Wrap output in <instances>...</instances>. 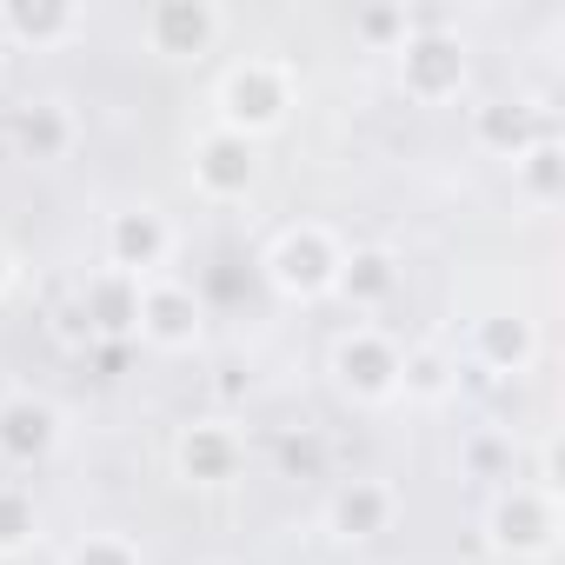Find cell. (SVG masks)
<instances>
[{
  "label": "cell",
  "mask_w": 565,
  "mask_h": 565,
  "mask_svg": "<svg viewBox=\"0 0 565 565\" xmlns=\"http://www.w3.org/2000/svg\"><path fill=\"white\" fill-rule=\"evenodd\" d=\"M220 8H206V0H160V8H147L140 14V34H147V47L153 54H206L213 41H220Z\"/></svg>",
  "instance_id": "obj_8"
},
{
  "label": "cell",
  "mask_w": 565,
  "mask_h": 565,
  "mask_svg": "<svg viewBox=\"0 0 565 565\" xmlns=\"http://www.w3.org/2000/svg\"><path fill=\"white\" fill-rule=\"evenodd\" d=\"M532 353H539L532 320H479V366H492V373H525Z\"/></svg>",
  "instance_id": "obj_15"
},
{
  "label": "cell",
  "mask_w": 565,
  "mask_h": 565,
  "mask_svg": "<svg viewBox=\"0 0 565 565\" xmlns=\"http://www.w3.org/2000/svg\"><path fill=\"white\" fill-rule=\"evenodd\" d=\"M393 287H399L393 253H380V246H347V266H340V287H333V294H347L360 313H373Z\"/></svg>",
  "instance_id": "obj_12"
},
{
  "label": "cell",
  "mask_w": 565,
  "mask_h": 565,
  "mask_svg": "<svg viewBox=\"0 0 565 565\" xmlns=\"http://www.w3.org/2000/svg\"><path fill=\"white\" fill-rule=\"evenodd\" d=\"M393 54H399V81H406V94L426 100V107H439V100H452V94L466 87V47H459L452 34H439L433 21L413 28Z\"/></svg>",
  "instance_id": "obj_3"
},
{
  "label": "cell",
  "mask_w": 565,
  "mask_h": 565,
  "mask_svg": "<svg viewBox=\"0 0 565 565\" xmlns=\"http://www.w3.org/2000/svg\"><path fill=\"white\" fill-rule=\"evenodd\" d=\"M253 173H259L253 140H239V134H226V127H206V134L193 140V186H200L206 200H239V193L253 186Z\"/></svg>",
  "instance_id": "obj_9"
},
{
  "label": "cell",
  "mask_w": 565,
  "mask_h": 565,
  "mask_svg": "<svg viewBox=\"0 0 565 565\" xmlns=\"http://www.w3.org/2000/svg\"><path fill=\"white\" fill-rule=\"evenodd\" d=\"M21 147H28L34 160H61V153L74 147V114H67L61 100H41V107L21 120Z\"/></svg>",
  "instance_id": "obj_20"
},
{
  "label": "cell",
  "mask_w": 565,
  "mask_h": 565,
  "mask_svg": "<svg viewBox=\"0 0 565 565\" xmlns=\"http://www.w3.org/2000/svg\"><path fill=\"white\" fill-rule=\"evenodd\" d=\"M558 167H565V153H558V140H532L519 160H512V180H519V193L525 200H539V206H552L558 200Z\"/></svg>",
  "instance_id": "obj_19"
},
{
  "label": "cell",
  "mask_w": 565,
  "mask_h": 565,
  "mask_svg": "<svg viewBox=\"0 0 565 565\" xmlns=\"http://www.w3.org/2000/svg\"><path fill=\"white\" fill-rule=\"evenodd\" d=\"M472 140H479V147H492V153H505V160H519V153L539 140V127H532L519 107L492 100V107H479V114H472Z\"/></svg>",
  "instance_id": "obj_18"
},
{
  "label": "cell",
  "mask_w": 565,
  "mask_h": 565,
  "mask_svg": "<svg viewBox=\"0 0 565 565\" xmlns=\"http://www.w3.org/2000/svg\"><path fill=\"white\" fill-rule=\"evenodd\" d=\"M333 380H340L353 399H366V406L399 399V347H393L380 327H353V333L333 347Z\"/></svg>",
  "instance_id": "obj_5"
},
{
  "label": "cell",
  "mask_w": 565,
  "mask_h": 565,
  "mask_svg": "<svg viewBox=\"0 0 565 565\" xmlns=\"http://www.w3.org/2000/svg\"><path fill=\"white\" fill-rule=\"evenodd\" d=\"M140 287H147V279H134V273L94 266L87 287H81L87 327H94V333H140Z\"/></svg>",
  "instance_id": "obj_11"
},
{
  "label": "cell",
  "mask_w": 565,
  "mask_h": 565,
  "mask_svg": "<svg viewBox=\"0 0 565 565\" xmlns=\"http://www.w3.org/2000/svg\"><path fill=\"white\" fill-rule=\"evenodd\" d=\"M34 539V499L21 486H0V552H14Z\"/></svg>",
  "instance_id": "obj_22"
},
{
  "label": "cell",
  "mask_w": 565,
  "mask_h": 565,
  "mask_svg": "<svg viewBox=\"0 0 565 565\" xmlns=\"http://www.w3.org/2000/svg\"><path fill=\"white\" fill-rule=\"evenodd\" d=\"M200 333H206L200 294L180 287V279H147L140 287V340L160 353H186V347H200Z\"/></svg>",
  "instance_id": "obj_6"
},
{
  "label": "cell",
  "mask_w": 565,
  "mask_h": 565,
  "mask_svg": "<svg viewBox=\"0 0 565 565\" xmlns=\"http://www.w3.org/2000/svg\"><path fill=\"white\" fill-rule=\"evenodd\" d=\"M452 386H459V373H452V360H446L439 347L399 353V393H406V399H419V406H439Z\"/></svg>",
  "instance_id": "obj_17"
},
{
  "label": "cell",
  "mask_w": 565,
  "mask_h": 565,
  "mask_svg": "<svg viewBox=\"0 0 565 565\" xmlns=\"http://www.w3.org/2000/svg\"><path fill=\"white\" fill-rule=\"evenodd\" d=\"M393 486L386 479H347L333 499H327V532L333 539H347V545H360V539H380L386 525H393Z\"/></svg>",
  "instance_id": "obj_10"
},
{
  "label": "cell",
  "mask_w": 565,
  "mask_h": 565,
  "mask_svg": "<svg viewBox=\"0 0 565 565\" xmlns=\"http://www.w3.org/2000/svg\"><path fill=\"white\" fill-rule=\"evenodd\" d=\"M167 253H173V226H167V213H153V206H127V213L107 220V266H114V273L153 279V266H167Z\"/></svg>",
  "instance_id": "obj_7"
},
{
  "label": "cell",
  "mask_w": 565,
  "mask_h": 565,
  "mask_svg": "<svg viewBox=\"0 0 565 565\" xmlns=\"http://www.w3.org/2000/svg\"><path fill=\"white\" fill-rule=\"evenodd\" d=\"M173 459H180V472L186 479H233V466H239V446H233V433L226 426H193V433H180V446H173Z\"/></svg>",
  "instance_id": "obj_13"
},
{
  "label": "cell",
  "mask_w": 565,
  "mask_h": 565,
  "mask_svg": "<svg viewBox=\"0 0 565 565\" xmlns=\"http://www.w3.org/2000/svg\"><path fill=\"white\" fill-rule=\"evenodd\" d=\"M466 459H472L479 472H505V466H512V452H505L499 439H472V446H466Z\"/></svg>",
  "instance_id": "obj_24"
},
{
  "label": "cell",
  "mask_w": 565,
  "mask_h": 565,
  "mask_svg": "<svg viewBox=\"0 0 565 565\" xmlns=\"http://www.w3.org/2000/svg\"><path fill=\"white\" fill-rule=\"evenodd\" d=\"M67 565H147V558H140V545L120 539V532H87V539L67 552Z\"/></svg>",
  "instance_id": "obj_21"
},
{
  "label": "cell",
  "mask_w": 565,
  "mask_h": 565,
  "mask_svg": "<svg viewBox=\"0 0 565 565\" xmlns=\"http://www.w3.org/2000/svg\"><path fill=\"white\" fill-rule=\"evenodd\" d=\"M492 525V545L512 552V558H545L552 552V532H558V505L545 486H505L486 512Z\"/></svg>",
  "instance_id": "obj_4"
},
{
  "label": "cell",
  "mask_w": 565,
  "mask_h": 565,
  "mask_svg": "<svg viewBox=\"0 0 565 565\" xmlns=\"http://www.w3.org/2000/svg\"><path fill=\"white\" fill-rule=\"evenodd\" d=\"M8 287H14V253L0 246V294H8Z\"/></svg>",
  "instance_id": "obj_25"
},
{
  "label": "cell",
  "mask_w": 565,
  "mask_h": 565,
  "mask_svg": "<svg viewBox=\"0 0 565 565\" xmlns=\"http://www.w3.org/2000/svg\"><path fill=\"white\" fill-rule=\"evenodd\" d=\"M81 28H87V14H74V8H0V34H8V41H34V47L74 41Z\"/></svg>",
  "instance_id": "obj_16"
},
{
  "label": "cell",
  "mask_w": 565,
  "mask_h": 565,
  "mask_svg": "<svg viewBox=\"0 0 565 565\" xmlns=\"http://www.w3.org/2000/svg\"><path fill=\"white\" fill-rule=\"evenodd\" d=\"M360 34H366V41H406V34H413V14H406V8H386V14H360Z\"/></svg>",
  "instance_id": "obj_23"
},
{
  "label": "cell",
  "mask_w": 565,
  "mask_h": 565,
  "mask_svg": "<svg viewBox=\"0 0 565 565\" xmlns=\"http://www.w3.org/2000/svg\"><path fill=\"white\" fill-rule=\"evenodd\" d=\"M340 266H347V246H340V233L320 226V220H300V226H287V233L266 246V279H273L287 300H320V294H333V287H340Z\"/></svg>",
  "instance_id": "obj_2"
},
{
  "label": "cell",
  "mask_w": 565,
  "mask_h": 565,
  "mask_svg": "<svg viewBox=\"0 0 565 565\" xmlns=\"http://www.w3.org/2000/svg\"><path fill=\"white\" fill-rule=\"evenodd\" d=\"M213 107H220L213 127H226L239 140H259V134H273L279 120H287V107H294V67L273 61V54H246L239 67L220 74Z\"/></svg>",
  "instance_id": "obj_1"
},
{
  "label": "cell",
  "mask_w": 565,
  "mask_h": 565,
  "mask_svg": "<svg viewBox=\"0 0 565 565\" xmlns=\"http://www.w3.org/2000/svg\"><path fill=\"white\" fill-rule=\"evenodd\" d=\"M54 446V413L41 399H8L0 406V452L8 459H41Z\"/></svg>",
  "instance_id": "obj_14"
}]
</instances>
